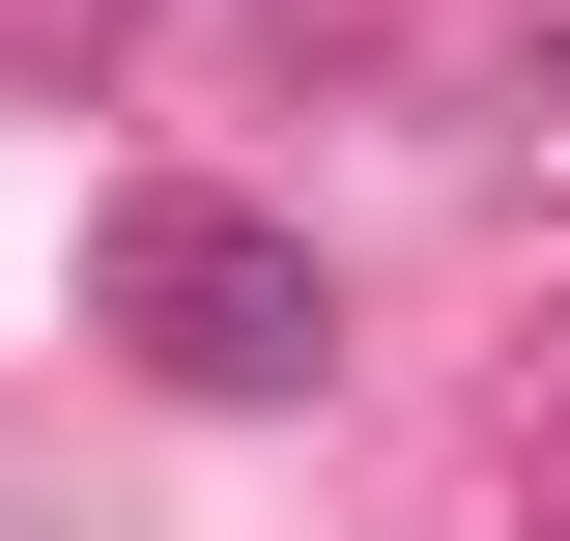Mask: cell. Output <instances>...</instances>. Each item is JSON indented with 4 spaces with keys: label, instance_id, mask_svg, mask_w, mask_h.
<instances>
[{
    "label": "cell",
    "instance_id": "1",
    "mask_svg": "<svg viewBox=\"0 0 570 541\" xmlns=\"http://www.w3.org/2000/svg\"><path fill=\"white\" fill-rule=\"evenodd\" d=\"M142 285L200 314V371H285V257H257V228H142Z\"/></svg>",
    "mask_w": 570,
    "mask_h": 541
}]
</instances>
